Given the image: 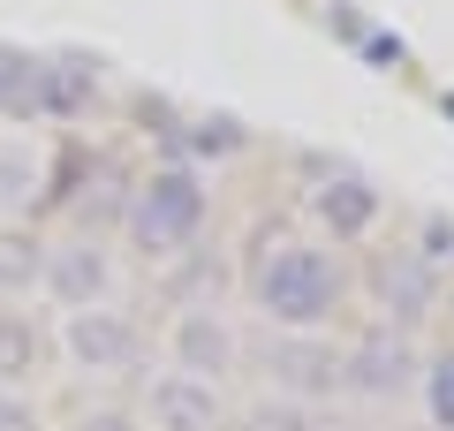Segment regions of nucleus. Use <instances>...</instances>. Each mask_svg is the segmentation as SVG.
<instances>
[{"label":"nucleus","instance_id":"nucleus-2","mask_svg":"<svg viewBox=\"0 0 454 431\" xmlns=\"http://www.w3.org/2000/svg\"><path fill=\"white\" fill-rule=\"evenodd\" d=\"M205 220H212V182H205V167L167 160V167H152V175L129 182L121 235H129V250L145 257V265H175V257L197 250Z\"/></svg>","mask_w":454,"mask_h":431},{"label":"nucleus","instance_id":"nucleus-6","mask_svg":"<svg viewBox=\"0 0 454 431\" xmlns=\"http://www.w3.org/2000/svg\"><path fill=\"white\" fill-rule=\"evenodd\" d=\"M258 364L280 401H333L340 394V349L325 333H265Z\"/></svg>","mask_w":454,"mask_h":431},{"label":"nucleus","instance_id":"nucleus-20","mask_svg":"<svg viewBox=\"0 0 454 431\" xmlns=\"http://www.w3.org/2000/svg\"><path fill=\"white\" fill-rule=\"evenodd\" d=\"M68 431H152V424H145L137 409H114V401H106V409H83Z\"/></svg>","mask_w":454,"mask_h":431},{"label":"nucleus","instance_id":"nucleus-10","mask_svg":"<svg viewBox=\"0 0 454 431\" xmlns=\"http://www.w3.org/2000/svg\"><path fill=\"white\" fill-rule=\"evenodd\" d=\"M91 98H98V61H83V53H38L23 121H76V114H91Z\"/></svg>","mask_w":454,"mask_h":431},{"label":"nucleus","instance_id":"nucleus-8","mask_svg":"<svg viewBox=\"0 0 454 431\" xmlns=\"http://www.w3.org/2000/svg\"><path fill=\"white\" fill-rule=\"evenodd\" d=\"M137 416H145L152 431H235L227 386L197 379V371H175V364L145 386V409H137Z\"/></svg>","mask_w":454,"mask_h":431},{"label":"nucleus","instance_id":"nucleus-5","mask_svg":"<svg viewBox=\"0 0 454 431\" xmlns=\"http://www.w3.org/2000/svg\"><path fill=\"white\" fill-rule=\"evenodd\" d=\"M38 287H46L61 310H91V303H114V287H121V265H114V250L98 235H61L46 242V257H38Z\"/></svg>","mask_w":454,"mask_h":431},{"label":"nucleus","instance_id":"nucleus-17","mask_svg":"<svg viewBox=\"0 0 454 431\" xmlns=\"http://www.w3.org/2000/svg\"><path fill=\"white\" fill-rule=\"evenodd\" d=\"M38 257H46V242L0 235V303H23V295L38 287Z\"/></svg>","mask_w":454,"mask_h":431},{"label":"nucleus","instance_id":"nucleus-19","mask_svg":"<svg viewBox=\"0 0 454 431\" xmlns=\"http://www.w3.org/2000/svg\"><path fill=\"white\" fill-rule=\"evenodd\" d=\"M409 250H417L432 272H454V212H424L417 235H409Z\"/></svg>","mask_w":454,"mask_h":431},{"label":"nucleus","instance_id":"nucleus-16","mask_svg":"<svg viewBox=\"0 0 454 431\" xmlns=\"http://www.w3.org/2000/svg\"><path fill=\"white\" fill-rule=\"evenodd\" d=\"M417 401H424V424H432V431H454V341L439 356H424Z\"/></svg>","mask_w":454,"mask_h":431},{"label":"nucleus","instance_id":"nucleus-22","mask_svg":"<svg viewBox=\"0 0 454 431\" xmlns=\"http://www.w3.org/2000/svg\"><path fill=\"white\" fill-rule=\"evenodd\" d=\"M439 310H447V318H454V287H447V303H439Z\"/></svg>","mask_w":454,"mask_h":431},{"label":"nucleus","instance_id":"nucleus-4","mask_svg":"<svg viewBox=\"0 0 454 431\" xmlns=\"http://www.w3.org/2000/svg\"><path fill=\"white\" fill-rule=\"evenodd\" d=\"M53 349L68 356V371H91V379H121L145 356V325L121 303H91V310H61V333Z\"/></svg>","mask_w":454,"mask_h":431},{"label":"nucleus","instance_id":"nucleus-21","mask_svg":"<svg viewBox=\"0 0 454 431\" xmlns=\"http://www.w3.org/2000/svg\"><path fill=\"white\" fill-rule=\"evenodd\" d=\"M0 431H46V409L31 394H0Z\"/></svg>","mask_w":454,"mask_h":431},{"label":"nucleus","instance_id":"nucleus-18","mask_svg":"<svg viewBox=\"0 0 454 431\" xmlns=\"http://www.w3.org/2000/svg\"><path fill=\"white\" fill-rule=\"evenodd\" d=\"M31 68H38V53L0 46V121H23V98H31Z\"/></svg>","mask_w":454,"mask_h":431},{"label":"nucleus","instance_id":"nucleus-15","mask_svg":"<svg viewBox=\"0 0 454 431\" xmlns=\"http://www.w3.org/2000/svg\"><path fill=\"white\" fill-rule=\"evenodd\" d=\"M250 431H340V416H325V401H258V409L243 416Z\"/></svg>","mask_w":454,"mask_h":431},{"label":"nucleus","instance_id":"nucleus-1","mask_svg":"<svg viewBox=\"0 0 454 431\" xmlns=\"http://www.w3.org/2000/svg\"><path fill=\"white\" fill-rule=\"evenodd\" d=\"M250 310L265 318V333H325L348 303V265L333 242L310 235H273L250 257Z\"/></svg>","mask_w":454,"mask_h":431},{"label":"nucleus","instance_id":"nucleus-3","mask_svg":"<svg viewBox=\"0 0 454 431\" xmlns=\"http://www.w3.org/2000/svg\"><path fill=\"white\" fill-rule=\"evenodd\" d=\"M417 379H424L417 341L394 333V325H379V318L340 349V394H356V401H379V409H387V401H409Z\"/></svg>","mask_w":454,"mask_h":431},{"label":"nucleus","instance_id":"nucleus-12","mask_svg":"<svg viewBox=\"0 0 454 431\" xmlns=\"http://www.w3.org/2000/svg\"><path fill=\"white\" fill-rule=\"evenodd\" d=\"M46 356H53V333L23 303H8L0 310V394H31L38 371H46Z\"/></svg>","mask_w":454,"mask_h":431},{"label":"nucleus","instance_id":"nucleus-11","mask_svg":"<svg viewBox=\"0 0 454 431\" xmlns=\"http://www.w3.org/2000/svg\"><path fill=\"white\" fill-rule=\"evenodd\" d=\"M379 212H387V197H379V182H364L356 167H325L318 190H310V220L333 242H364L379 227Z\"/></svg>","mask_w":454,"mask_h":431},{"label":"nucleus","instance_id":"nucleus-9","mask_svg":"<svg viewBox=\"0 0 454 431\" xmlns=\"http://www.w3.org/2000/svg\"><path fill=\"white\" fill-rule=\"evenodd\" d=\"M167 364L175 371H197V379L227 386V371L243 364V333H235V318L212 303H182L175 325H167Z\"/></svg>","mask_w":454,"mask_h":431},{"label":"nucleus","instance_id":"nucleus-13","mask_svg":"<svg viewBox=\"0 0 454 431\" xmlns=\"http://www.w3.org/2000/svg\"><path fill=\"white\" fill-rule=\"evenodd\" d=\"M46 190V152L31 137H0V212H31Z\"/></svg>","mask_w":454,"mask_h":431},{"label":"nucleus","instance_id":"nucleus-14","mask_svg":"<svg viewBox=\"0 0 454 431\" xmlns=\"http://www.w3.org/2000/svg\"><path fill=\"white\" fill-rule=\"evenodd\" d=\"M243 144H250V129L235 121V114H190V121H182V152H190V167L197 160H235Z\"/></svg>","mask_w":454,"mask_h":431},{"label":"nucleus","instance_id":"nucleus-7","mask_svg":"<svg viewBox=\"0 0 454 431\" xmlns=\"http://www.w3.org/2000/svg\"><path fill=\"white\" fill-rule=\"evenodd\" d=\"M364 280H372L379 325H394V333H409V325H424V318H432L439 303H447V287H439V272L424 265V257L409 250V242H402V250H379Z\"/></svg>","mask_w":454,"mask_h":431},{"label":"nucleus","instance_id":"nucleus-23","mask_svg":"<svg viewBox=\"0 0 454 431\" xmlns=\"http://www.w3.org/2000/svg\"><path fill=\"white\" fill-rule=\"evenodd\" d=\"M0 310H8V303H0Z\"/></svg>","mask_w":454,"mask_h":431}]
</instances>
